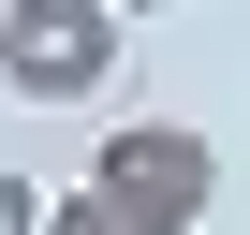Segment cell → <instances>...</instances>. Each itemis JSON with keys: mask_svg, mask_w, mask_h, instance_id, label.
<instances>
[{"mask_svg": "<svg viewBox=\"0 0 250 235\" xmlns=\"http://www.w3.org/2000/svg\"><path fill=\"white\" fill-rule=\"evenodd\" d=\"M118 59H133V30H118L103 0H15V15H0V88L15 103H88Z\"/></svg>", "mask_w": 250, "mask_h": 235, "instance_id": "obj_2", "label": "cell"}, {"mask_svg": "<svg viewBox=\"0 0 250 235\" xmlns=\"http://www.w3.org/2000/svg\"><path fill=\"white\" fill-rule=\"evenodd\" d=\"M44 206H59V191H30V176H0V235H44Z\"/></svg>", "mask_w": 250, "mask_h": 235, "instance_id": "obj_4", "label": "cell"}, {"mask_svg": "<svg viewBox=\"0 0 250 235\" xmlns=\"http://www.w3.org/2000/svg\"><path fill=\"white\" fill-rule=\"evenodd\" d=\"M133 235H191L206 206H221V147L191 133V118H133V133L103 147V176H88Z\"/></svg>", "mask_w": 250, "mask_h": 235, "instance_id": "obj_1", "label": "cell"}, {"mask_svg": "<svg viewBox=\"0 0 250 235\" xmlns=\"http://www.w3.org/2000/svg\"><path fill=\"white\" fill-rule=\"evenodd\" d=\"M44 235H133V220H118L103 191H59V206H44Z\"/></svg>", "mask_w": 250, "mask_h": 235, "instance_id": "obj_3", "label": "cell"}]
</instances>
